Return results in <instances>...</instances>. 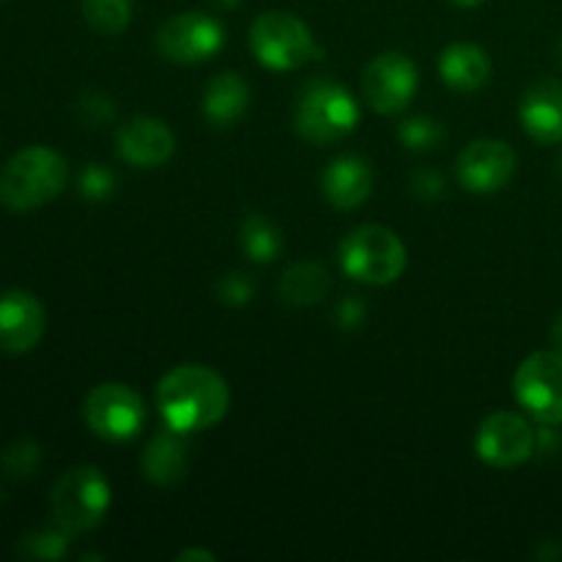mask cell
Returning a JSON list of instances; mask_svg holds the SVG:
<instances>
[{
    "label": "cell",
    "instance_id": "obj_35",
    "mask_svg": "<svg viewBox=\"0 0 562 562\" xmlns=\"http://www.w3.org/2000/svg\"><path fill=\"white\" fill-rule=\"evenodd\" d=\"M558 170H560V176H562V151H560V159H558Z\"/></svg>",
    "mask_w": 562,
    "mask_h": 562
},
{
    "label": "cell",
    "instance_id": "obj_32",
    "mask_svg": "<svg viewBox=\"0 0 562 562\" xmlns=\"http://www.w3.org/2000/svg\"><path fill=\"white\" fill-rule=\"evenodd\" d=\"M552 344H554V349L562 351V313L558 316V322L552 324Z\"/></svg>",
    "mask_w": 562,
    "mask_h": 562
},
{
    "label": "cell",
    "instance_id": "obj_3",
    "mask_svg": "<svg viewBox=\"0 0 562 562\" xmlns=\"http://www.w3.org/2000/svg\"><path fill=\"white\" fill-rule=\"evenodd\" d=\"M360 119L362 113L357 99L340 82L327 80V77L311 80L296 97L294 130L302 140L313 146L344 140L357 130Z\"/></svg>",
    "mask_w": 562,
    "mask_h": 562
},
{
    "label": "cell",
    "instance_id": "obj_29",
    "mask_svg": "<svg viewBox=\"0 0 562 562\" xmlns=\"http://www.w3.org/2000/svg\"><path fill=\"white\" fill-rule=\"evenodd\" d=\"M445 176L437 173V170H417L412 176V192L423 201H437V198L445 195Z\"/></svg>",
    "mask_w": 562,
    "mask_h": 562
},
{
    "label": "cell",
    "instance_id": "obj_10",
    "mask_svg": "<svg viewBox=\"0 0 562 562\" xmlns=\"http://www.w3.org/2000/svg\"><path fill=\"white\" fill-rule=\"evenodd\" d=\"M538 448V434L532 431L525 415L516 412H492L477 426L475 453L483 464L494 470H514L530 461Z\"/></svg>",
    "mask_w": 562,
    "mask_h": 562
},
{
    "label": "cell",
    "instance_id": "obj_15",
    "mask_svg": "<svg viewBox=\"0 0 562 562\" xmlns=\"http://www.w3.org/2000/svg\"><path fill=\"white\" fill-rule=\"evenodd\" d=\"M521 126L543 146L562 143V82L538 80L525 91L519 104Z\"/></svg>",
    "mask_w": 562,
    "mask_h": 562
},
{
    "label": "cell",
    "instance_id": "obj_7",
    "mask_svg": "<svg viewBox=\"0 0 562 562\" xmlns=\"http://www.w3.org/2000/svg\"><path fill=\"white\" fill-rule=\"evenodd\" d=\"M82 417L104 442H130L143 431L148 412L146 401L130 384L104 382L86 395Z\"/></svg>",
    "mask_w": 562,
    "mask_h": 562
},
{
    "label": "cell",
    "instance_id": "obj_18",
    "mask_svg": "<svg viewBox=\"0 0 562 562\" xmlns=\"http://www.w3.org/2000/svg\"><path fill=\"white\" fill-rule=\"evenodd\" d=\"M439 75L453 91H481L492 77V58L472 42H456L439 58Z\"/></svg>",
    "mask_w": 562,
    "mask_h": 562
},
{
    "label": "cell",
    "instance_id": "obj_6",
    "mask_svg": "<svg viewBox=\"0 0 562 562\" xmlns=\"http://www.w3.org/2000/svg\"><path fill=\"white\" fill-rule=\"evenodd\" d=\"M250 49L258 64L272 71H294L322 58L311 27L289 11H267L250 27Z\"/></svg>",
    "mask_w": 562,
    "mask_h": 562
},
{
    "label": "cell",
    "instance_id": "obj_11",
    "mask_svg": "<svg viewBox=\"0 0 562 562\" xmlns=\"http://www.w3.org/2000/svg\"><path fill=\"white\" fill-rule=\"evenodd\" d=\"M417 75L415 60L406 53L390 49V53L376 55L368 64L366 77H362V91H366L368 104L382 115H395L409 108V102L417 93Z\"/></svg>",
    "mask_w": 562,
    "mask_h": 562
},
{
    "label": "cell",
    "instance_id": "obj_26",
    "mask_svg": "<svg viewBox=\"0 0 562 562\" xmlns=\"http://www.w3.org/2000/svg\"><path fill=\"white\" fill-rule=\"evenodd\" d=\"M115 187H119V179L104 165H86L77 176V190L86 201H108V198H113Z\"/></svg>",
    "mask_w": 562,
    "mask_h": 562
},
{
    "label": "cell",
    "instance_id": "obj_4",
    "mask_svg": "<svg viewBox=\"0 0 562 562\" xmlns=\"http://www.w3.org/2000/svg\"><path fill=\"white\" fill-rule=\"evenodd\" d=\"M110 481L99 467H75L55 481L49 492V510L60 530L69 536L97 530L110 510Z\"/></svg>",
    "mask_w": 562,
    "mask_h": 562
},
{
    "label": "cell",
    "instance_id": "obj_2",
    "mask_svg": "<svg viewBox=\"0 0 562 562\" xmlns=\"http://www.w3.org/2000/svg\"><path fill=\"white\" fill-rule=\"evenodd\" d=\"M69 179V162L49 146H27L0 170V203L25 214L55 201Z\"/></svg>",
    "mask_w": 562,
    "mask_h": 562
},
{
    "label": "cell",
    "instance_id": "obj_25",
    "mask_svg": "<svg viewBox=\"0 0 562 562\" xmlns=\"http://www.w3.org/2000/svg\"><path fill=\"white\" fill-rule=\"evenodd\" d=\"M38 467H42V448L33 439H20L3 450V470L14 481H27L36 475Z\"/></svg>",
    "mask_w": 562,
    "mask_h": 562
},
{
    "label": "cell",
    "instance_id": "obj_28",
    "mask_svg": "<svg viewBox=\"0 0 562 562\" xmlns=\"http://www.w3.org/2000/svg\"><path fill=\"white\" fill-rule=\"evenodd\" d=\"M77 113L88 126H104L115 119V104L108 93L86 91L77 102Z\"/></svg>",
    "mask_w": 562,
    "mask_h": 562
},
{
    "label": "cell",
    "instance_id": "obj_16",
    "mask_svg": "<svg viewBox=\"0 0 562 562\" xmlns=\"http://www.w3.org/2000/svg\"><path fill=\"white\" fill-rule=\"evenodd\" d=\"M140 470L146 481L154 483V486H179L187 477V470H190L184 434L173 431L168 426H165V431L154 434L146 448H143Z\"/></svg>",
    "mask_w": 562,
    "mask_h": 562
},
{
    "label": "cell",
    "instance_id": "obj_5",
    "mask_svg": "<svg viewBox=\"0 0 562 562\" xmlns=\"http://www.w3.org/2000/svg\"><path fill=\"white\" fill-rule=\"evenodd\" d=\"M340 269L357 283L390 285L404 274L406 247L384 225H360L340 241Z\"/></svg>",
    "mask_w": 562,
    "mask_h": 562
},
{
    "label": "cell",
    "instance_id": "obj_20",
    "mask_svg": "<svg viewBox=\"0 0 562 562\" xmlns=\"http://www.w3.org/2000/svg\"><path fill=\"white\" fill-rule=\"evenodd\" d=\"M278 291L283 296V302H289L294 307L318 305L329 291V274L322 263H294V267H289L280 274Z\"/></svg>",
    "mask_w": 562,
    "mask_h": 562
},
{
    "label": "cell",
    "instance_id": "obj_14",
    "mask_svg": "<svg viewBox=\"0 0 562 562\" xmlns=\"http://www.w3.org/2000/svg\"><path fill=\"white\" fill-rule=\"evenodd\" d=\"M44 335V307L31 291L0 294V349L9 355H25L36 349Z\"/></svg>",
    "mask_w": 562,
    "mask_h": 562
},
{
    "label": "cell",
    "instance_id": "obj_24",
    "mask_svg": "<svg viewBox=\"0 0 562 562\" xmlns=\"http://www.w3.org/2000/svg\"><path fill=\"white\" fill-rule=\"evenodd\" d=\"M16 552L31 560H60L69 552V532L60 530L58 525H55V530L27 532L25 538H20Z\"/></svg>",
    "mask_w": 562,
    "mask_h": 562
},
{
    "label": "cell",
    "instance_id": "obj_1",
    "mask_svg": "<svg viewBox=\"0 0 562 562\" xmlns=\"http://www.w3.org/2000/svg\"><path fill=\"white\" fill-rule=\"evenodd\" d=\"M157 409L173 431H206L228 415L231 387L212 368L187 362L159 379Z\"/></svg>",
    "mask_w": 562,
    "mask_h": 562
},
{
    "label": "cell",
    "instance_id": "obj_34",
    "mask_svg": "<svg viewBox=\"0 0 562 562\" xmlns=\"http://www.w3.org/2000/svg\"><path fill=\"white\" fill-rule=\"evenodd\" d=\"M453 5H459V9H475V5L486 3V0H450Z\"/></svg>",
    "mask_w": 562,
    "mask_h": 562
},
{
    "label": "cell",
    "instance_id": "obj_33",
    "mask_svg": "<svg viewBox=\"0 0 562 562\" xmlns=\"http://www.w3.org/2000/svg\"><path fill=\"white\" fill-rule=\"evenodd\" d=\"M209 3L217 5V9H223V11H231V9H236V5H239L241 0H209Z\"/></svg>",
    "mask_w": 562,
    "mask_h": 562
},
{
    "label": "cell",
    "instance_id": "obj_21",
    "mask_svg": "<svg viewBox=\"0 0 562 562\" xmlns=\"http://www.w3.org/2000/svg\"><path fill=\"white\" fill-rule=\"evenodd\" d=\"M239 245L252 263H272L283 250V236H280L278 225L272 220L250 212L241 220Z\"/></svg>",
    "mask_w": 562,
    "mask_h": 562
},
{
    "label": "cell",
    "instance_id": "obj_17",
    "mask_svg": "<svg viewBox=\"0 0 562 562\" xmlns=\"http://www.w3.org/2000/svg\"><path fill=\"white\" fill-rule=\"evenodd\" d=\"M324 198L335 209H357L371 198L373 192V170L357 154H344L333 159L322 176Z\"/></svg>",
    "mask_w": 562,
    "mask_h": 562
},
{
    "label": "cell",
    "instance_id": "obj_8",
    "mask_svg": "<svg viewBox=\"0 0 562 562\" xmlns=\"http://www.w3.org/2000/svg\"><path fill=\"white\" fill-rule=\"evenodd\" d=\"M514 395L521 409L543 426L562 423V351L543 349L527 357L514 376Z\"/></svg>",
    "mask_w": 562,
    "mask_h": 562
},
{
    "label": "cell",
    "instance_id": "obj_31",
    "mask_svg": "<svg viewBox=\"0 0 562 562\" xmlns=\"http://www.w3.org/2000/svg\"><path fill=\"white\" fill-rule=\"evenodd\" d=\"M179 562H192V560H201V562H214L217 560V554L214 552H206V549H184V552L176 558Z\"/></svg>",
    "mask_w": 562,
    "mask_h": 562
},
{
    "label": "cell",
    "instance_id": "obj_19",
    "mask_svg": "<svg viewBox=\"0 0 562 562\" xmlns=\"http://www.w3.org/2000/svg\"><path fill=\"white\" fill-rule=\"evenodd\" d=\"M250 108V86L236 71H220L203 91V115L212 126H231Z\"/></svg>",
    "mask_w": 562,
    "mask_h": 562
},
{
    "label": "cell",
    "instance_id": "obj_36",
    "mask_svg": "<svg viewBox=\"0 0 562 562\" xmlns=\"http://www.w3.org/2000/svg\"><path fill=\"white\" fill-rule=\"evenodd\" d=\"M558 58H560V66H562V42H560V47H558Z\"/></svg>",
    "mask_w": 562,
    "mask_h": 562
},
{
    "label": "cell",
    "instance_id": "obj_27",
    "mask_svg": "<svg viewBox=\"0 0 562 562\" xmlns=\"http://www.w3.org/2000/svg\"><path fill=\"white\" fill-rule=\"evenodd\" d=\"M214 291L225 307H245L250 305L252 294H256V280L247 272H228L217 280Z\"/></svg>",
    "mask_w": 562,
    "mask_h": 562
},
{
    "label": "cell",
    "instance_id": "obj_30",
    "mask_svg": "<svg viewBox=\"0 0 562 562\" xmlns=\"http://www.w3.org/2000/svg\"><path fill=\"white\" fill-rule=\"evenodd\" d=\"M335 322H338L340 329H360L362 322H366V302L360 296H344L335 307Z\"/></svg>",
    "mask_w": 562,
    "mask_h": 562
},
{
    "label": "cell",
    "instance_id": "obj_9",
    "mask_svg": "<svg viewBox=\"0 0 562 562\" xmlns=\"http://www.w3.org/2000/svg\"><path fill=\"white\" fill-rule=\"evenodd\" d=\"M223 47L225 27L203 11H181L157 31L159 55L181 66L203 64Z\"/></svg>",
    "mask_w": 562,
    "mask_h": 562
},
{
    "label": "cell",
    "instance_id": "obj_12",
    "mask_svg": "<svg viewBox=\"0 0 562 562\" xmlns=\"http://www.w3.org/2000/svg\"><path fill=\"white\" fill-rule=\"evenodd\" d=\"M459 181L472 195L499 192L516 173V151L505 140L483 137L472 140L456 159Z\"/></svg>",
    "mask_w": 562,
    "mask_h": 562
},
{
    "label": "cell",
    "instance_id": "obj_13",
    "mask_svg": "<svg viewBox=\"0 0 562 562\" xmlns=\"http://www.w3.org/2000/svg\"><path fill=\"white\" fill-rule=\"evenodd\" d=\"M115 148H119V157L132 168H159L173 157L176 135L162 119L137 115V119L121 124L119 135H115Z\"/></svg>",
    "mask_w": 562,
    "mask_h": 562
},
{
    "label": "cell",
    "instance_id": "obj_22",
    "mask_svg": "<svg viewBox=\"0 0 562 562\" xmlns=\"http://www.w3.org/2000/svg\"><path fill=\"white\" fill-rule=\"evenodd\" d=\"M82 16L102 36H119L132 22V0H82Z\"/></svg>",
    "mask_w": 562,
    "mask_h": 562
},
{
    "label": "cell",
    "instance_id": "obj_23",
    "mask_svg": "<svg viewBox=\"0 0 562 562\" xmlns=\"http://www.w3.org/2000/svg\"><path fill=\"white\" fill-rule=\"evenodd\" d=\"M398 137L409 151H434V148H442L448 132L431 115H412V119L401 121Z\"/></svg>",
    "mask_w": 562,
    "mask_h": 562
}]
</instances>
